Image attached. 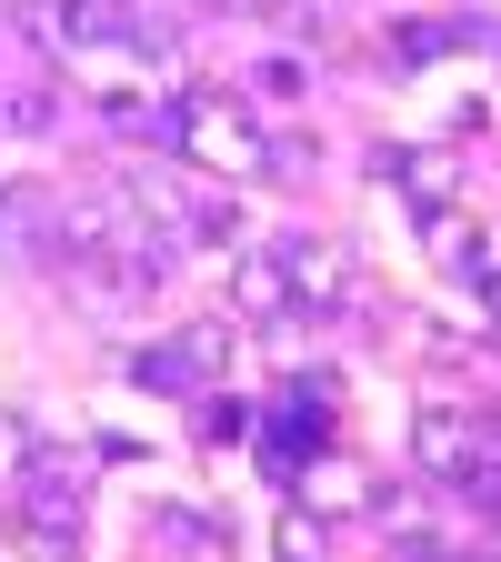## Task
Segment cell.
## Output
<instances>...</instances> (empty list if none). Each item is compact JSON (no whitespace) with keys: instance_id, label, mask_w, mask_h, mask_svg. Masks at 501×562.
<instances>
[{"instance_id":"6da1fadb","label":"cell","mask_w":501,"mask_h":562,"mask_svg":"<svg viewBox=\"0 0 501 562\" xmlns=\"http://www.w3.org/2000/svg\"><path fill=\"white\" fill-rule=\"evenodd\" d=\"M171 161H191L201 181H261L271 131H261V111H251L241 91L191 81V91L171 101Z\"/></svg>"},{"instance_id":"7a4b0ae2","label":"cell","mask_w":501,"mask_h":562,"mask_svg":"<svg viewBox=\"0 0 501 562\" xmlns=\"http://www.w3.org/2000/svg\"><path fill=\"white\" fill-rule=\"evenodd\" d=\"M271 251H281V271H292V302H301L311 322L362 312V251H351V241H331V232H271Z\"/></svg>"},{"instance_id":"3957f363","label":"cell","mask_w":501,"mask_h":562,"mask_svg":"<svg viewBox=\"0 0 501 562\" xmlns=\"http://www.w3.org/2000/svg\"><path fill=\"white\" fill-rule=\"evenodd\" d=\"M221 312H231L241 331H301V302H292V271H281L271 232L221 261Z\"/></svg>"},{"instance_id":"277c9868","label":"cell","mask_w":501,"mask_h":562,"mask_svg":"<svg viewBox=\"0 0 501 562\" xmlns=\"http://www.w3.org/2000/svg\"><path fill=\"white\" fill-rule=\"evenodd\" d=\"M481 402H421L411 412V432H401V452H411V482H432V492H452V472L481 452Z\"/></svg>"},{"instance_id":"5b68a950","label":"cell","mask_w":501,"mask_h":562,"mask_svg":"<svg viewBox=\"0 0 501 562\" xmlns=\"http://www.w3.org/2000/svg\"><path fill=\"white\" fill-rule=\"evenodd\" d=\"M292 503H301V513H321V522L341 532V522H372V513H382V482H372L362 462H341V452H311V462H301V482H292Z\"/></svg>"},{"instance_id":"8992f818","label":"cell","mask_w":501,"mask_h":562,"mask_svg":"<svg viewBox=\"0 0 501 562\" xmlns=\"http://www.w3.org/2000/svg\"><path fill=\"white\" fill-rule=\"evenodd\" d=\"M271 422H281V432H292V442H331V422H341V372L331 362H301V372H281V392L261 402Z\"/></svg>"},{"instance_id":"52a82bcc","label":"cell","mask_w":501,"mask_h":562,"mask_svg":"<svg viewBox=\"0 0 501 562\" xmlns=\"http://www.w3.org/2000/svg\"><path fill=\"white\" fill-rule=\"evenodd\" d=\"M181 241H201L210 261H231V251L261 241V232H251V211H241L231 191H191V201H181Z\"/></svg>"},{"instance_id":"ba28073f","label":"cell","mask_w":501,"mask_h":562,"mask_svg":"<svg viewBox=\"0 0 501 562\" xmlns=\"http://www.w3.org/2000/svg\"><path fill=\"white\" fill-rule=\"evenodd\" d=\"M151 542H161V562H231V532L210 522V513H191V503H161L151 513Z\"/></svg>"},{"instance_id":"9c48e42d","label":"cell","mask_w":501,"mask_h":562,"mask_svg":"<svg viewBox=\"0 0 501 562\" xmlns=\"http://www.w3.org/2000/svg\"><path fill=\"white\" fill-rule=\"evenodd\" d=\"M171 341L191 351V372H201V382H231V372H241V341H251V331H241L231 312H210V322H171Z\"/></svg>"},{"instance_id":"30bf717a","label":"cell","mask_w":501,"mask_h":562,"mask_svg":"<svg viewBox=\"0 0 501 562\" xmlns=\"http://www.w3.org/2000/svg\"><path fill=\"white\" fill-rule=\"evenodd\" d=\"M130 382H140V392H161V402H201V392H210V382L191 372V351H181L171 331H161V341H140V351H130Z\"/></svg>"},{"instance_id":"8fae6325","label":"cell","mask_w":501,"mask_h":562,"mask_svg":"<svg viewBox=\"0 0 501 562\" xmlns=\"http://www.w3.org/2000/svg\"><path fill=\"white\" fill-rule=\"evenodd\" d=\"M0 131H21V140L60 131V91L50 81H0Z\"/></svg>"},{"instance_id":"7c38bea8","label":"cell","mask_w":501,"mask_h":562,"mask_svg":"<svg viewBox=\"0 0 501 562\" xmlns=\"http://www.w3.org/2000/svg\"><path fill=\"white\" fill-rule=\"evenodd\" d=\"M311 91V60L301 50H271V60H251V81H241V101H271V111H292Z\"/></svg>"},{"instance_id":"4fadbf2b","label":"cell","mask_w":501,"mask_h":562,"mask_svg":"<svg viewBox=\"0 0 501 562\" xmlns=\"http://www.w3.org/2000/svg\"><path fill=\"white\" fill-rule=\"evenodd\" d=\"M271 562H331V522L301 513V503H281V522H271Z\"/></svg>"},{"instance_id":"5bb4252c","label":"cell","mask_w":501,"mask_h":562,"mask_svg":"<svg viewBox=\"0 0 501 562\" xmlns=\"http://www.w3.org/2000/svg\"><path fill=\"white\" fill-rule=\"evenodd\" d=\"M261 432V402H241L231 382H210L201 392V442H251Z\"/></svg>"},{"instance_id":"9a60e30c","label":"cell","mask_w":501,"mask_h":562,"mask_svg":"<svg viewBox=\"0 0 501 562\" xmlns=\"http://www.w3.org/2000/svg\"><path fill=\"white\" fill-rule=\"evenodd\" d=\"M462 41H471V21H401V31H391V60L421 70V60H442V50H462Z\"/></svg>"},{"instance_id":"2e32d148","label":"cell","mask_w":501,"mask_h":562,"mask_svg":"<svg viewBox=\"0 0 501 562\" xmlns=\"http://www.w3.org/2000/svg\"><path fill=\"white\" fill-rule=\"evenodd\" d=\"M31 452H41V422H31V412H11V402H0V492H11V482L31 472Z\"/></svg>"}]
</instances>
